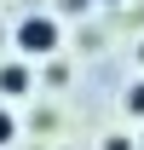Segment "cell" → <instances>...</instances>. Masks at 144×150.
I'll return each instance as SVG.
<instances>
[{
  "label": "cell",
  "instance_id": "obj_2",
  "mask_svg": "<svg viewBox=\"0 0 144 150\" xmlns=\"http://www.w3.org/2000/svg\"><path fill=\"white\" fill-rule=\"evenodd\" d=\"M0 93H6V98H23V93H29V64H0Z\"/></svg>",
  "mask_w": 144,
  "mask_h": 150
},
{
  "label": "cell",
  "instance_id": "obj_4",
  "mask_svg": "<svg viewBox=\"0 0 144 150\" xmlns=\"http://www.w3.org/2000/svg\"><path fill=\"white\" fill-rule=\"evenodd\" d=\"M127 110L144 115V81H133V87H127Z\"/></svg>",
  "mask_w": 144,
  "mask_h": 150
},
{
  "label": "cell",
  "instance_id": "obj_6",
  "mask_svg": "<svg viewBox=\"0 0 144 150\" xmlns=\"http://www.w3.org/2000/svg\"><path fill=\"white\" fill-rule=\"evenodd\" d=\"M138 58H144V46H138Z\"/></svg>",
  "mask_w": 144,
  "mask_h": 150
},
{
  "label": "cell",
  "instance_id": "obj_3",
  "mask_svg": "<svg viewBox=\"0 0 144 150\" xmlns=\"http://www.w3.org/2000/svg\"><path fill=\"white\" fill-rule=\"evenodd\" d=\"M12 139H18V115L0 110V144H12Z\"/></svg>",
  "mask_w": 144,
  "mask_h": 150
},
{
  "label": "cell",
  "instance_id": "obj_5",
  "mask_svg": "<svg viewBox=\"0 0 144 150\" xmlns=\"http://www.w3.org/2000/svg\"><path fill=\"white\" fill-rule=\"evenodd\" d=\"M104 150H133V139H121V133H109V139H104Z\"/></svg>",
  "mask_w": 144,
  "mask_h": 150
},
{
  "label": "cell",
  "instance_id": "obj_1",
  "mask_svg": "<svg viewBox=\"0 0 144 150\" xmlns=\"http://www.w3.org/2000/svg\"><path fill=\"white\" fill-rule=\"evenodd\" d=\"M12 40H18V52H23V58H46V52H58L64 23H58V18H23L18 29H12Z\"/></svg>",
  "mask_w": 144,
  "mask_h": 150
},
{
  "label": "cell",
  "instance_id": "obj_7",
  "mask_svg": "<svg viewBox=\"0 0 144 150\" xmlns=\"http://www.w3.org/2000/svg\"><path fill=\"white\" fill-rule=\"evenodd\" d=\"M138 150H144V139H138Z\"/></svg>",
  "mask_w": 144,
  "mask_h": 150
}]
</instances>
